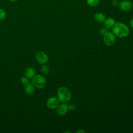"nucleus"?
Wrapping results in <instances>:
<instances>
[{"mask_svg": "<svg viewBox=\"0 0 133 133\" xmlns=\"http://www.w3.org/2000/svg\"><path fill=\"white\" fill-rule=\"evenodd\" d=\"M112 31L115 36L119 38L126 37L129 34V29L128 26L118 21L116 22L113 26Z\"/></svg>", "mask_w": 133, "mask_h": 133, "instance_id": "obj_1", "label": "nucleus"}, {"mask_svg": "<svg viewBox=\"0 0 133 133\" xmlns=\"http://www.w3.org/2000/svg\"><path fill=\"white\" fill-rule=\"evenodd\" d=\"M57 98L62 103H66L71 98V93L70 90L64 86L60 87L57 91Z\"/></svg>", "mask_w": 133, "mask_h": 133, "instance_id": "obj_2", "label": "nucleus"}, {"mask_svg": "<svg viewBox=\"0 0 133 133\" xmlns=\"http://www.w3.org/2000/svg\"><path fill=\"white\" fill-rule=\"evenodd\" d=\"M31 83L35 87L38 89H42L46 86L47 81L43 76L38 74L35 75L32 78Z\"/></svg>", "mask_w": 133, "mask_h": 133, "instance_id": "obj_3", "label": "nucleus"}, {"mask_svg": "<svg viewBox=\"0 0 133 133\" xmlns=\"http://www.w3.org/2000/svg\"><path fill=\"white\" fill-rule=\"evenodd\" d=\"M103 41L107 45L112 46L115 42V36L113 33L108 32L103 35Z\"/></svg>", "mask_w": 133, "mask_h": 133, "instance_id": "obj_4", "label": "nucleus"}, {"mask_svg": "<svg viewBox=\"0 0 133 133\" xmlns=\"http://www.w3.org/2000/svg\"><path fill=\"white\" fill-rule=\"evenodd\" d=\"M35 58L38 62L42 64H46L48 61V57L47 55L42 51H39L36 53Z\"/></svg>", "mask_w": 133, "mask_h": 133, "instance_id": "obj_5", "label": "nucleus"}, {"mask_svg": "<svg viewBox=\"0 0 133 133\" xmlns=\"http://www.w3.org/2000/svg\"><path fill=\"white\" fill-rule=\"evenodd\" d=\"M46 104L49 109L51 110L55 109L59 104V100L57 97H51L47 100Z\"/></svg>", "mask_w": 133, "mask_h": 133, "instance_id": "obj_6", "label": "nucleus"}, {"mask_svg": "<svg viewBox=\"0 0 133 133\" xmlns=\"http://www.w3.org/2000/svg\"><path fill=\"white\" fill-rule=\"evenodd\" d=\"M119 8L124 11H128L130 10L132 7V4L129 1H122L119 4Z\"/></svg>", "mask_w": 133, "mask_h": 133, "instance_id": "obj_7", "label": "nucleus"}, {"mask_svg": "<svg viewBox=\"0 0 133 133\" xmlns=\"http://www.w3.org/2000/svg\"><path fill=\"white\" fill-rule=\"evenodd\" d=\"M68 110V105L64 103L60 105L59 104L57 108V113L59 116H63L67 113Z\"/></svg>", "mask_w": 133, "mask_h": 133, "instance_id": "obj_8", "label": "nucleus"}, {"mask_svg": "<svg viewBox=\"0 0 133 133\" xmlns=\"http://www.w3.org/2000/svg\"><path fill=\"white\" fill-rule=\"evenodd\" d=\"M24 75L29 79L32 78L35 75V70L32 67H28L25 70Z\"/></svg>", "mask_w": 133, "mask_h": 133, "instance_id": "obj_9", "label": "nucleus"}, {"mask_svg": "<svg viewBox=\"0 0 133 133\" xmlns=\"http://www.w3.org/2000/svg\"><path fill=\"white\" fill-rule=\"evenodd\" d=\"M104 22V26L107 29H110L114 26L115 23V21L114 19L112 18H108L105 19Z\"/></svg>", "mask_w": 133, "mask_h": 133, "instance_id": "obj_10", "label": "nucleus"}, {"mask_svg": "<svg viewBox=\"0 0 133 133\" xmlns=\"http://www.w3.org/2000/svg\"><path fill=\"white\" fill-rule=\"evenodd\" d=\"M95 20L98 23H102L105 20V15L101 12L97 13L94 16Z\"/></svg>", "mask_w": 133, "mask_h": 133, "instance_id": "obj_11", "label": "nucleus"}, {"mask_svg": "<svg viewBox=\"0 0 133 133\" xmlns=\"http://www.w3.org/2000/svg\"><path fill=\"white\" fill-rule=\"evenodd\" d=\"M34 86L33 85V84L31 83H29L27 85H25V91L26 92V94L29 95H32L34 92Z\"/></svg>", "mask_w": 133, "mask_h": 133, "instance_id": "obj_12", "label": "nucleus"}, {"mask_svg": "<svg viewBox=\"0 0 133 133\" xmlns=\"http://www.w3.org/2000/svg\"><path fill=\"white\" fill-rule=\"evenodd\" d=\"M41 72L44 74H47L49 72V67L48 65H46V64H43V65L41 67Z\"/></svg>", "mask_w": 133, "mask_h": 133, "instance_id": "obj_13", "label": "nucleus"}, {"mask_svg": "<svg viewBox=\"0 0 133 133\" xmlns=\"http://www.w3.org/2000/svg\"><path fill=\"white\" fill-rule=\"evenodd\" d=\"M6 12L4 9L0 8V21H3L6 19Z\"/></svg>", "mask_w": 133, "mask_h": 133, "instance_id": "obj_14", "label": "nucleus"}, {"mask_svg": "<svg viewBox=\"0 0 133 133\" xmlns=\"http://www.w3.org/2000/svg\"><path fill=\"white\" fill-rule=\"evenodd\" d=\"M99 0H87V4L92 7L97 6L99 3Z\"/></svg>", "mask_w": 133, "mask_h": 133, "instance_id": "obj_15", "label": "nucleus"}, {"mask_svg": "<svg viewBox=\"0 0 133 133\" xmlns=\"http://www.w3.org/2000/svg\"><path fill=\"white\" fill-rule=\"evenodd\" d=\"M21 83H22V84L24 85V86L29 83V78H27V77H25V76H24V77H23L21 78Z\"/></svg>", "mask_w": 133, "mask_h": 133, "instance_id": "obj_16", "label": "nucleus"}, {"mask_svg": "<svg viewBox=\"0 0 133 133\" xmlns=\"http://www.w3.org/2000/svg\"><path fill=\"white\" fill-rule=\"evenodd\" d=\"M109 29H107V28H106L105 27H104V28H103L100 29V33H101V34H103V35H104L105 33H106L107 32H109Z\"/></svg>", "mask_w": 133, "mask_h": 133, "instance_id": "obj_17", "label": "nucleus"}, {"mask_svg": "<svg viewBox=\"0 0 133 133\" xmlns=\"http://www.w3.org/2000/svg\"><path fill=\"white\" fill-rule=\"evenodd\" d=\"M68 108L70 110H73L75 109V106L73 104H70L68 106Z\"/></svg>", "mask_w": 133, "mask_h": 133, "instance_id": "obj_18", "label": "nucleus"}, {"mask_svg": "<svg viewBox=\"0 0 133 133\" xmlns=\"http://www.w3.org/2000/svg\"><path fill=\"white\" fill-rule=\"evenodd\" d=\"M112 4L115 6H117L118 4H119V3H118V1H117V0H115L114 1L112 2Z\"/></svg>", "mask_w": 133, "mask_h": 133, "instance_id": "obj_19", "label": "nucleus"}, {"mask_svg": "<svg viewBox=\"0 0 133 133\" xmlns=\"http://www.w3.org/2000/svg\"><path fill=\"white\" fill-rule=\"evenodd\" d=\"M76 132H77V133H79V132H83V133H84V132H85V131H84V130H83V129H79V130H78V131H77Z\"/></svg>", "mask_w": 133, "mask_h": 133, "instance_id": "obj_20", "label": "nucleus"}, {"mask_svg": "<svg viewBox=\"0 0 133 133\" xmlns=\"http://www.w3.org/2000/svg\"><path fill=\"white\" fill-rule=\"evenodd\" d=\"M130 25L132 27V28L133 29V18L130 21Z\"/></svg>", "mask_w": 133, "mask_h": 133, "instance_id": "obj_21", "label": "nucleus"}, {"mask_svg": "<svg viewBox=\"0 0 133 133\" xmlns=\"http://www.w3.org/2000/svg\"><path fill=\"white\" fill-rule=\"evenodd\" d=\"M9 1H10V2H16V1H17V0H9Z\"/></svg>", "mask_w": 133, "mask_h": 133, "instance_id": "obj_22", "label": "nucleus"}, {"mask_svg": "<svg viewBox=\"0 0 133 133\" xmlns=\"http://www.w3.org/2000/svg\"><path fill=\"white\" fill-rule=\"evenodd\" d=\"M70 132V131H64V132Z\"/></svg>", "mask_w": 133, "mask_h": 133, "instance_id": "obj_23", "label": "nucleus"}]
</instances>
